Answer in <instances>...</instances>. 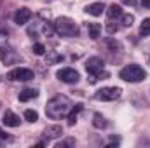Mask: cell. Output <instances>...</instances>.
I'll return each instance as SVG.
<instances>
[{
  "mask_svg": "<svg viewBox=\"0 0 150 148\" xmlns=\"http://www.w3.org/2000/svg\"><path fill=\"white\" fill-rule=\"evenodd\" d=\"M103 11H105V5H103L101 2H94V4H91V5H87V7H86V12H87L89 16H94V18L101 16V14H103Z\"/></svg>",
  "mask_w": 150,
  "mask_h": 148,
  "instance_id": "11",
  "label": "cell"
},
{
  "mask_svg": "<svg viewBox=\"0 0 150 148\" xmlns=\"http://www.w3.org/2000/svg\"><path fill=\"white\" fill-rule=\"evenodd\" d=\"M140 35L142 37H149L150 35V18L142 21V25H140Z\"/></svg>",
  "mask_w": 150,
  "mask_h": 148,
  "instance_id": "18",
  "label": "cell"
},
{
  "mask_svg": "<svg viewBox=\"0 0 150 148\" xmlns=\"http://www.w3.org/2000/svg\"><path fill=\"white\" fill-rule=\"evenodd\" d=\"M38 96V91L37 89H23L21 92H19V96H18V99L19 101H30V99H33V98H37Z\"/></svg>",
  "mask_w": 150,
  "mask_h": 148,
  "instance_id": "13",
  "label": "cell"
},
{
  "mask_svg": "<svg viewBox=\"0 0 150 148\" xmlns=\"http://www.w3.org/2000/svg\"><path fill=\"white\" fill-rule=\"evenodd\" d=\"M16 52L11 49V47H5V45H0V61L5 63V65H11L16 61Z\"/></svg>",
  "mask_w": 150,
  "mask_h": 148,
  "instance_id": "9",
  "label": "cell"
},
{
  "mask_svg": "<svg viewBox=\"0 0 150 148\" xmlns=\"http://www.w3.org/2000/svg\"><path fill=\"white\" fill-rule=\"evenodd\" d=\"M142 5H143L145 9H150V0H142Z\"/></svg>",
  "mask_w": 150,
  "mask_h": 148,
  "instance_id": "24",
  "label": "cell"
},
{
  "mask_svg": "<svg viewBox=\"0 0 150 148\" xmlns=\"http://www.w3.org/2000/svg\"><path fill=\"white\" fill-rule=\"evenodd\" d=\"M54 32L59 33L61 37H77L79 35V26L74 19L61 16L54 21Z\"/></svg>",
  "mask_w": 150,
  "mask_h": 148,
  "instance_id": "2",
  "label": "cell"
},
{
  "mask_svg": "<svg viewBox=\"0 0 150 148\" xmlns=\"http://www.w3.org/2000/svg\"><path fill=\"white\" fill-rule=\"evenodd\" d=\"M2 122H4V125H5V127H18L21 120H19V117H18L14 111L5 110L4 117H2Z\"/></svg>",
  "mask_w": 150,
  "mask_h": 148,
  "instance_id": "10",
  "label": "cell"
},
{
  "mask_svg": "<svg viewBox=\"0 0 150 148\" xmlns=\"http://www.w3.org/2000/svg\"><path fill=\"white\" fill-rule=\"evenodd\" d=\"M87 32H89V37L93 40L100 38V32H101V25L100 23H89L87 25Z\"/></svg>",
  "mask_w": 150,
  "mask_h": 148,
  "instance_id": "15",
  "label": "cell"
},
{
  "mask_svg": "<svg viewBox=\"0 0 150 148\" xmlns=\"http://www.w3.org/2000/svg\"><path fill=\"white\" fill-rule=\"evenodd\" d=\"M119 77L122 78V80H126V82H142V80H145V70L140 66V65H127V66H124L122 70H120V73Z\"/></svg>",
  "mask_w": 150,
  "mask_h": 148,
  "instance_id": "3",
  "label": "cell"
},
{
  "mask_svg": "<svg viewBox=\"0 0 150 148\" xmlns=\"http://www.w3.org/2000/svg\"><path fill=\"white\" fill-rule=\"evenodd\" d=\"M82 110H84L82 105H75V108L68 113V125H74L75 122H77V115H79Z\"/></svg>",
  "mask_w": 150,
  "mask_h": 148,
  "instance_id": "17",
  "label": "cell"
},
{
  "mask_svg": "<svg viewBox=\"0 0 150 148\" xmlns=\"http://www.w3.org/2000/svg\"><path fill=\"white\" fill-rule=\"evenodd\" d=\"M107 16H108V19H117V18H120V16H122V7L117 5V4H112V5L107 9Z\"/></svg>",
  "mask_w": 150,
  "mask_h": 148,
  "instance_id": "14",
  "label": "cell"
},
{
  "mask_svg": "<svg viewBox=\"0 0 150 148\" xmlns=\"http://www.w3.org/2000/svg\"><path fill=\"white\" fill-rule=\"evenodd\" d=\"M32 52H33L35 56H44V54H45V47H44V44H33Z\"/></svg>",
  "mask_w": 150,
  "mask_h": 148,
  "instance_id": "21",
  "label": "cell"
},
{
  "mask_svg": "<svg viewBox=\"0 0 150 148\" xmlns=\"http://www.w3.org/2000/svg\"><path fill=\"white\" fill-rule=\"evenodd\" d=\"M70 108H72V103H70V99H68L67 96H54L52 99L47 101V105H45V113H47L49 118L56 120V118L65 117V115L70 111Z\"/></svg>",
  "mask_w": 150,
  "mask_h": 148,
  "instance_id": "1",
  "label": "cell"
},
{
  "mask_svg": "<svg viewBox=\"0 0 150 148\" xmlns=\"http://www.w3.org/2000/svg\"><path fill=\"white\" fill-rule=\"evenodd\" d=\"M63 134V127L61 125H49V127H45V131H44V136L47 138V140H54V138H58V136H61Z\"/></svg>",
  "mask_w": 150,
  "mask_h": 148,
  "instance_id": "12",
  "label": "cell"
},
{
  "mask_svg": "<svg viewBox=\"0 0 150 148\" xmlns=\"http://www.w3.org/2000/svg\"><path fill=\"white\" fill-rule=\"evenodd\" d=\"M56 77H58L61 82H65V84H77L79 78H80L79 72L74 70V68H61V70H58Z\"/></svg>",
  "mask_w": 150,
  "mask_h": 148,
  "instance_id": "6",
  "label": "cell"
},
{
  "mask_svg": "<svg viewBox=\"0 0 150 148\" xmlns=\"http://www.w3.org/2000/svg\"><path fill=\"white\" fill-rule=\"evenodd\" d=\"M30 18H32V11L26 9V7H21V9H18L16 14H14V23L19 25V26H23V25H26V23L30 21Z\"/></svg>",
  "mask_w": 150,
  "mask_h": 148,
  "instance_id": "8",
  "label": "cell"
},
{
  "mask_svg": "<svg viewBox=\"0 0 150 148\" xmlns=\"http://www.w3.org/2000/svg\"><path fill=\"white\" fill-rule=\"evenodd\" d=\"M120 87H101L96 91L94 98L100 99V101H115L120 98Z\"/></svg>",
  "mask_w": 150,
  "mask_h": 148,
  "instance_id": "4",
  "label": "cell"
},
{
  "mask_svg": "<svg viewBox=\"0 0 150 148\" xmlns=\"http://www.w3.org/2000/svg\"><path fill=\"white\" fill-rule=\"evenodd\" d=\"M126 4H134V0H124Z\"/></svg>",
  "mask_w": 150,
  "mask_h": 148,
  "instance_id": "25",
  "label": "cell"
},
{
  "mask_svg": "<svg viewBox=\"0 0 150 148\" xmlns=\"http://www.w3.org/2000/svg\"><path fill=\"white\" fill-rule=\"evenodd\" d=\"M117 30H119L117 23H113V19H110V23H107V32H108V33H115Z\"/></svg>",
  "mask_w": 150,
  "mask_h": 148,
  "instance_id": "23",
  "label": "cell"
},
{
  "mask_svg": "<svg viewBox=\"0 0 150 148\" xmlns=\"http://www.w3.org/2000/svg\"><path fill=\"white\" fill-rule=\"evenodd\" d=\"M25 120H28V122H37L38 113L35 110H25Z\"/></svg>",
  "mask_w": 150,
  "mask_h": 148,
  "instance_id": "19",
  "label": "cell"
},
{
  "mask_svg": "<svg viewBox=\"0 0 150 148\" xmlns=\"http://www.w3.org/2000/svg\"><path fill=\"white\" fill-rule=\"evenodd\" d=\"M93 125H94L96 129H105V127L108 125V122H107V118H105L101 113H94V117H93Z\"/></svg>",
  "mask_w": 150,
  "mask_h": 148,
  "instance_id": "16",
  "label": "cell"
},
{
  "mask_svg": "<svg viewBox=\"0 0 150 148\" xmlns=\"http://www.w3.org/2000/svg\"><path fill=\"white\" fill-rule=\"evenodd\" d=\"M33 77H35V73L30 68H14L7 73V78L12 82H26V80H32Z\"/></svg>",
  "mask_w": 150,
  "mask_h": 148,
  "instance_id": "5",
  "label": "cell"
},
{
  "mask_svg": "<svg viewBox=\"0 0 150 148\" xmlns=\"http://www.w3.org/2000/svg\"><path fill=\"white\" fill-rule=\"evenodd\" d=\"M133 21H134V18H133V14H122V26L124 28H129L131 25H133Z\"/></svg>",
  "mask_w": 150,
  "mask_h": 148,
  "instance_id": "20",
  "label": "cell"
},
{
  "mask_svg": "<svg viewBox=\"0 0 150 148\" xmlns=\"http://www.w3.org/2000/svg\"><path fill=\"white\" fill-rule=\"evenodd\" d=\"M63 59V56L61 54H56V52H49V59H47V63L51 65V63H56V61H61Z\"/></svg>",
  "mask_w": 150,
  "mask_h": 148,
  "instance_id": "22",
  "label": "cell"
},
{
  "mask_svg": "<svg viewBox=\"0 0 150 148\" xmlns=\"http://www.w3.org/2000/svg\"><path fill=\"white\" fill-rule=\"evenodd\" d=\"M103 65H105V61H103L101 58L94 56V58H89V59H87V63H86V70L93 75V77L98 78V73L103 72Z\"/></svg>",
  "mask_w": 150,
  "mask_h": 148,
  "instance_id": "7",
  "label": "cell"
}]
</instances>
